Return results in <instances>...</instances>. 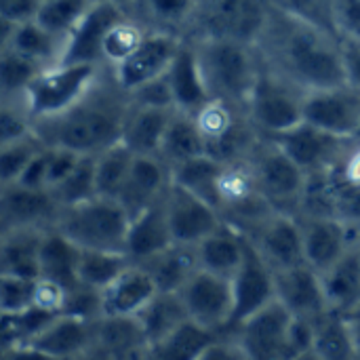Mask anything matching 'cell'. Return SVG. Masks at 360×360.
Returning <instances> with one entry per match:
<instances>
[{
  "label": "cell",
  "instance_id": "obj_1",
  "mask_svg": "<svg viewBox=\"0 0 360 360\" xmlns=\"http://www.w3.org/2000/svg\"><path fill=\"white\" fill-rule=\"evenodd\" d=\"M264 68L304 93L346 82L342 38L276 6L255 42Z\"/></svg>",
  "mask_w": 360,
  "mask_h": 360
},
{
  "label": "cell",
  "instance_id": "obj_2",
  "mask_svg": "<svg viewBox=\"0 0 360 360\" xmlns=\"http://www.w3.org/2000/svg\"><path fill=\"white\" fill-rule=\"evenodd\" d=\"M131 93H127L103 68L89 93L63 114L36 124L46 146H59L78 154L95 156L122 141Z\"/></svg>",
  "mask_w": 360,
  "mask_h": 360
},
{
  "label": "cell",
  "instance_id": "obj_3",
  "mask_svg": "<svg viewBox=\"0 0 360 360\" xmlns=\"http://www.w3.org/2000/svg\"><path fill=\"white\" fill-rule=\"evenodd\" d=\"M188 38L194 40L211 97L247 110L249 97L262 72V59L255 44L215 36Z\"/></svg>",
  "mask_w": 360,
  "mask_h": 360
},
{
  "label": "cell",
  "instance_id": "obj_4",
  "mask_svg": "<svg viewBox=\"0 0 360 360\" xmlns=\"http://www.w3.org/2000/svg\"><path fill=\"white\" fill-rule=\"evenodd\" d=\"M131 215L127 209L105 196H93L84 202L61 207L53 224L68 240L86 251L124 253Z\"/></svg>",
  "mask_w": 360,
  "mask_h": 360
},
{
  "label": "cell",
  "instance_id": "obj_5",
  "mask_svg": "<svg viewBox=\"0 0 360 360\" xmlns=\"http://www.w3.org/2000/svg\"><path fill=\"white\" fill-rule=\"evenodd\" d=\"M247 165L253 173L259 194L274 211L300 215L306 198L308 175L274 139L262 135L253 146Z\"/></svg>",
  "mask_w": 360,
  "mask_h": 360
},
{
  "label": "cell",
  "instance_id": "obj_6",
  "mask_svg": "<svg viewBox=\"0 0 360 360\" xmlns=\"http://www.w3.org/2000/svg\"><path fill=\"white\" fill-rule=\"evenodd\" d=\"M103 68L93 63H53L44 68L30 84L23 101L38 122L55 118L80 101L97 82Z\"/></svg>",
  "mask_w": 360,
  "mask_h": 360
},
{
  "label": "cell",
  "instance_id": "obj_7",
  "mask_svg": "<svg viewBox=\"0 0 360 360\" xmlns=\"http://www.w3.org/2000/svg\"><path fill=\"white\" fill-rule=\"evenodd\" d=\"M202 133L207 154L221 162L247 160L253 146L262 137L249 120L245 108L230 105L219 99H211L200 112L194 114Z\"/></svg>",
  "mask_w": 360,
  "mask_h": 360
},
{
  "label": "cell",
  "instance_id": "obj_8",
  "mask_svg": "<svg viewBox=\"0 0 360 360\" xmlns=\"http://www.w3.org/2000/svg\"><path fill=\"white\" fill-rule=\"evenodd\" d=\"M306 93L270 72L262 63L259 78L247 103V114L253 127L264 137H274L304 120Z\"/></svg>",
  "mask_w": 360,
  "mask_h": 360
},
{
  "label": "cell",
  "instance_id": "obj_9",
  "mask_svg": "<svg viewBox=\"0 0 360 360\" xmlns=\"http://www.w3.org/2000/svg\"><path fill=\"white\" fill-rule=\"evenodd\" d=\"M270 8V0H200L190 36H215L255 44Z\"/></svg>",
  "mask_w": 360,
  "mask_h": 360
},
{
  "label": "cell",
  "instance_id": "obj_10",
  "mask_svg": "<svg viewBox=\"0 0 360 360\" xmlns=\"http://www.w3.org/2000/svg\"><path fill=\"white\" fill-rule=\"evenodd\" d=\"M177 293L186 306L188 319L194 325L215 335L230 333L234 314V293L230 278L196 268V272Z\"/></svg>",
  "mask_w": 360,
  "mask_h": 360
},
{
  "label": "cell",
  "instance_id": "obj_11",
  "mask_svg": "<svg viewBox=\"0 0 360 360\" xmlns=\"http://www.w3.org/2000/svg\"><path fill=\"white\" fill-rule=\"evenodd\" d=\"M293 314L274 300L243 325H238L230 335L238 342L249 360H293L289 346Z\"/></svg>",
  "mask_w": 360,
  "mask_h": 360
},
{
  "label": "cell",
  "instance_id": "obj_12",
  "mask_svg": "<svg viewBox=\"0 0 360 360\" xmlns=\"http://www.w3.org/2000/svg\"><path fill=\"white\" fill-rule=\"evenodd\" d=\"M181 42L184 36L162 30H148L139 46L131 53V57H127L120 65L112 68L110 72L127 93H133L162 78L169 72Z\"/></svg>",
  "mask_w": 360,
  "mask_h": 360
},
{
  "label": "cell",
  "instance_id": "obj_13",
  "mask_svg": "<svg viewBox=\"0 0 360 360\" xmlns=\"http://www.w3.org/2000/svg\"><path fill=\"white\" fill-rule=\"evenodd\" d=\"M270 139H274L308 177L327 173L340 160L350 141L335 137L306 120Z\"/></svg>",
  "mask_w": 360,
  "mask_h": 360
},
{
  "label": "cell",
  "instance_id": "obj_14",
  "mask_svg": "<svg viewBox=\"0 0 360 360\" xmlns=\"http://www.w3.org/2000/svg\"><path fill=\"white\" fill-rule=\"evenodd\" d=\"M230 281L234 293V314L230 325V333H232L238 325H243L247 319H251L255 312H259L262 308H266L276 300L274 270L255 249L251 238L247 243L243 264Z\"/></svg>",
  "mask_w": 360,
  "mask_h": 360
},
{
  "label": "cell",
  "instance_id": "obj_15",
  "mask_svg": "<svg viewBox=\"0 0 360 360\" xmlns=\"http://www.w3.org/2000/svg\"><path fill=\"white\" fill-rule=\"evenodd\" d=\"M297 219L304 234L306 264H310L321 274L359 243V232L338 215L300 213Z\"/></svg>",
  "mask_w": 360,
  "mask_h": 360
},
{
  "label": "cell",
  "instance_id": "obj_16",
  "mask_svg": "<svg viewBox=\"0 0 360 360\" xmlns=\"http://www.w3.org/2000/svg\"><path fill=\"white\" fill-rule=\"evenodd\" d=\"M304 120L335 137L352 139L360 124V91L340 84L306 93Z\"/></svg>",
  "mask_w": 360,
  "mask_h": 360
},
{
  "label": "cell",
  "instance_id": "obj_17",
  "mask_svg": "<svg viewBox=\"0 0 360 360\" xmlns=\"http://www.w3.org/2000/svg\"><path fill=\"white\" fill-rule=\"evenodd\" d=\"M165 211L175 245L196 247L224 224L221 213L213 205L173 181L165 194Z\"/></svg>",
  "mask_w": 360,
  "mask_h": 360
},
{
  "label": "cell",
  "instance_id": "obj_18",
  "mask_svg": "<svg viewBox=\"0 0 360 360\" xmlns=\"http://www.w3.org/2000/svg\"><path fill=\"white\" fill-rule=\"evenodd\" d=\"M124 15H129V11L116 2H91L86 13L65 36L61 61L63 63H93V65L103 68L101 49H103L105 34Z\"/></svg>",
  "mask_w": 360,
  "mask_h": 360
},
{
  "label": "cell",
  "instance_id": "obj_19",
  "mask_svg": "<svg viewBox=\"0 0 360 360\" xmlns=\"http://www.w3.org/2000/svg\"><path fill=\"white\" fill-rule=\"evenodd\" d=\"M249 238L274 272L306 264L304 234L297 215L274 211L249 234Z\"/></svg>",
  "mask_w": 360,
  "mask_h": 360
},
{
  "label": "cell",
  "instance_id": "obj_20",
  "mask_svg": "<svg viewBox=\"0 0 360 360\" xmlns=\"http://www.w3.org/2000/svg\"><path fill=\"white\" fill-rule=\"evenodd\" d=\"M59 205L51 190H36L23 184L0 186V228H53Z\"/></svg>",
  "mask_w": 360,
  "mask_h": 360
},
{
  "label": "cell",
  "instance_id": "obj_21",
  "mask_svg": "<svg viewBox=\"0 0 360 360\" xmlns=\"http://www.w3.org/2000/svg\"><path fill=\"white\" fill-rule=\"evenodd\" d=\"M274 283L276 300L293 316L319 319L329 310L321 272H316L310 264H300L295 268L274 272Z\"/></svg>",
  "mask_w": 360,
  "mask_h": 360
},
{
  "label": "cell",
  "instance_id": "obj_22",
  "mask_svg": "<svg viewBox=\"0 0 360 360\" xmlns=\"http://www.w3.org/2000/svg\"><path fill=\"white\" fill-rule=\"evenodd\" d=\"M167 84L171 91L173 108L184 114H196L200 112L213 97L207 89L198 53L192 38H184L169 72H167Z\"/></svg>",
  "mask_w": 360,
  "mask_h": 360
},
{
  "label": "cell",
  "instance_id": "obj_23",
  "mask_svg": "<svg viewBox=\"0 0 360 360\" xmlns=\"http://www.w3.org/2000/svg\"><path fill=\"white\" fill-rule=\"evenodd\" d=\"M158 293L152 274L141 264H129L103 291V319H135Z\"/></svg>",
  "mask_w": 360,
  "mask_h": 360
},
{
  "label": "cell",
  "instance_id": "obj_24",
  "mask_svg": "<svg viewBox=\"0 0 360 360\" xmlns=\"http://www.w3.org/2000/svg\"><path fill=\"white\" fill-rule=\"evenodd\" d=\"M171 186V169L158 156H135L131 173L118 196V202L133 217L154 202L162 200Z\"/></svg>",
  "mask_w": 360,
  "mask_h": 360
},
{
  "label": "cell",
  "instance_id": "obj_25",
  "mask_svg": "<svg viewBox=\"0 0 360 360\" xmlns=\"http://www.w3.org/2000/svg\"><path fill=\"white\" fill-rule=\"evenodd\" d=\"M171 245H175V240L165 211V198L131 217L124 253L133 264H146Z\"/></svg>",
  "mask_w": 360,
  "mask_h": 360
},
{
  "label": "cell",
  "instance_id": "obj_26",
  "mask_svg": "<svg viewBox=\"0 0 360 360\" xmlns=\"http://www.w3.org/2000/svg\"><path fill=\"white\" fill-rule=\"evenodd\" d=\"M97 342V323L84 321L72 314H59L30 346L49 354L55 360H68Z\"/></svg>",
  "mask_w": 360,
  "mask_h": 360
},
{
  "label": "cell",
  "instance_id": "obj_27",
  "mask_svg": "<svg viewBox=\"0 0 360 360\" xmlns=\"http://www.w3.org/2000/svg\"><path fill=\"white\" fill-rule=\"evenodd\" d=\"M247 243H249V236L245 232L224 221L215 232H211L205 240H200L194 247L198 268L232 278L243 264Z\"/></svg>",
  "mask_w": 360,
  "mask_h": 360
},
{
  "label": "cell",
  "instance_id": "obj_28",
  "mask_svg": "<svg viewBox=\"0 0 360 360\" xmlns=\"http://www.w3.org/2000/svg\"><path fill=\"white\" fill-rule=\"evenodd\" d=\"M177 110L135 103L131 99V110L127 114L122 143L131 148L137 156H158L167 127Z\"/></svg>",
  "mask_w": 360,
  "mask_h": 360
},
{
  "label": "cell",
  "instance_id": "obj_29",
  "mask_svg": "<svg viewBox=\"0 0 360 360\" xmlns=\"http://www.w3.org/2000/svg\"><path fill=\"white\" fill-rule=\"evenodd\" d=\"M0 36H2L0 49H11L44 68L59 63L65 46V38L53 34L36 19L19 25L0 23Z\"/></svg>",
  "mask_w": 360,
  "mask_h": 360
},
{
  "label": "cell",
  "instance_id": "obj_30",
  "mask_svg": "<svg viewBox=\"0 0 360 360\" xmlns=\"http://www.w3.org/2000/svg\"><path fill=\"white\" fill-rule=\"evenodd\" d=\"M49 230V228H46ZM44 228H13L0 232V274L40 278V247Z\"/></svg>",
  "mask_w": 360,
  "mask_h": 360
},
{
  "label": "cell",
  "instance_id": "obj_31",
  "mask_svg": "<svg viewBox=\"0 0 360 360\" xmlns=\"http://www.w3.org/2000/svg\"><path fill=\"white\" fill-rule=\"evenodd\" d=\"M321 278L331 312L344 314L360 304V238L346 255L321 274Z\"/></svg>",
  "mask_w": 360,
  "mask_h": 360
},
{
  "label": "cell",
  "instance_id": "obj_32",
  "mask_svg": "<svg viewBox=\"0 0 360 360\" xmlns=\"http://www.w3.org/2000/svg\"><path fill=\"white\" fill-rule=\"evenodd\" d=\"M80 249L68 240L59 230L49 228L40 247V278H46L65 291L76 289L78 283Z\"/></svg>",
  "mask_w": 360,
  "mask_h": 360
},
{
  "label": "cell",
  "instance_id": "obj_33",
  "mask_svg": "<svg viewBox=\"0 0 360 360\" xmlns=\"http://www.w3.org/2000/svg\"><path fill=\"white\" fill-rule=\"evenodd\" d=\"M146 342L150 348L160 344L165 338L175 333L184 323H188L186 306L179 297V293H165L158 291L154 300L135 316Z\"/></svg>",
  "mask_w": 360,
  "mask_h": 360
},
{
  "label": "cell",
  "instance_id": "obj_34",
  "mask_svg": "<svg viewBox=\"0 0 360 360\" xmlns=\"http://www.w3.org/2000/svg\"><path fill=\"white\" fill-rule=\"evenodd\" d=\"M202 154H207V146H205L196 118L192 114L175 112L162 137L158 158L169 169H175Z\"/></svg>",
  "mask_w": 360,
  "mask_h": 360
},
{
  "label": "cell",
  "instance_id": "obj_35",
  "mask_svg": "<svg viewBox=\"0 0 360 360\" xmlns=\"http://www.w3.org/2000/svg\"><path fill=\"white\" fill-rule=\"evenodd\" d=\"M200 0H133L148 30H162L177 36H190Z\"/></svg>",
  "mask_w": 360,
  "mask_h": 360
},
{
  "label": "cell",
  "instance_id": "obj_36",
  "mask_svg": "<svg viewBox=\"0 0 360 360\" xmlns=\"http://www.w3.org/2000/svg\"><path fill=\"white\" fill-rule=\"evenodd\" d=\"M224 169H226V162L209 154H202L171 169V181L196 194L198 198L207 200L219 211V186H221Z\"/></svg>",
  "mask_w": 360,
  "mask_h": 360
},
{
  "label": "cell",
  "instance_id": "obj_37",
  "mask_svg": "<svg viewBox=\"0 0 360 360\" xmlns=\"http://www.w3.org/2000/svg\"><path fill=\"white\" fill-rule=\"evenodd\" d=\"M141 266L152 274L158 291L177 293L186 285V281L196 272L198 262H196L194 247L171 245L167 251H162L160 255L148 259Z\"/></svg>",
  "mask_w": 360,
  "mask_h": 360
},
{
  "label": "cell",
  "instance_id": "obj_38",
  "mask_svg": "<svg viewBox=\"0 0 360 360\" xmlns=\"http://www.w3.org/2000/svg\"><path fill=\"white\" fill-rule=\"evenodd\" d=\"M135 152L127 148L122 141L95 154V179H97V196L118 200L124 181L135 162Z\"/></svg>",
  "mask_w": 360,
  "mask_h": 360
},
{
  "label": "cell",
  "instance_id": "obj_39",
  "mask_svg": "<svg viewBox=\"0 0 360 360\" xmlns=\"http://www.w3.org/2000/svg\"><path fill=\"white\" fill-rule=\"evenodd\" d=\"M314 352L327 360H356V346L340 312L327 310L314 321Z\"/></svg>",
  "mask_w": 360,
  "mask_h": 360
},
{
  "label": "cell",
  "instance_id": "obj_40",
  "mask_svg": "<svg viewBox=\"0 0 360 360\" xmlns=\"http://www.w3.org/2000/svg\"><path fill=\"white\" fill-rule=\"evenodd\" d=\"M217 338L221 335H215L188 321L175 333H171L160 344L150 348L148 360H196L200 352Z\"/></svg>",
  "mask_w": 360,
  "mask_h": 360
},
{
  "label": "cell",
  "instance_id": "obj_41",
  "mask_svg": "<svg viewBox=\"0 0 360 360\" xmlns=\"http://www.w3.org/2000/svg\"><path fill=\"white\" fill-rule=\"evenodd\" d=\"M42 70L44 65L11 49H0V99H23Z\"/></svg>",
  "mask_w": 360,
  "mask_h": 360
},
{
  "label": "cell",
  "instance_id": "obj_42",
  "mask_svg": "<svg viewBox=\"0 0 360 360\" xmlns=\"http://www.w3.org/2000/svg\"><path fill=\"white\" fill-rule=\"evenodd\" d=\"M129 264H131V259L127 255H122V253L80 249L78 283L84 285V287L103 291Z\"/></svg>",
  "mask_w": 360,
  "mask_h": 360
},
{
  "label": "cell",
  "instance_id": "obj_43",
  "mask_svg": "<svg viewBox=\"0 0 360 360\" xmlns=\"http://www.w3.org/2000/svg\"><path fill=\"white\" fill-rule=\"evenodd\" d=\"M148 34V27L131 17L124 15L118 23L112 25V30L105 34L103 40V49H101V61L103 68L112 70L116 65H120L127 57H131V53L139 46V42L143 40V36Z\"/></svg>",
  "mask_w": 360,
  "mask_h": 360
},
{
  "label": "cell",
  "instance_id": "obj_44",
  "mask_svg": "<svg viewBox=\"0 0 360 360\" xmlns=\"http://www.w3.org/2000/svg\"><path fill=\"white\" fill-rule=\"evenodd\" d=\"M59 314L44 310L40 306H32L23 312L0 314L2 319V346L30 344L36 335H40Z\"/></svg>",
  "mask_w": 360,
  "mask_h": 360
},
{
  "label": "cell",
  "instance_id": "obj_45",
  "mask_svg": "<svg viewBox=\"0 0 360 360\" xmlns=\"http://www.w3.org/2000/svg\"><path fill=\"white\" fill-rule=\"evenodd\" d=\"M59 207H70L84 202L97 196V179H95V156H82L74 171L51 190Z\"/></svg>",
  "mask_w": 360,
  "mask_h": 360
},
{
  "label": "cell",
  "instance_id": "obj_46",
  "mask_svg": "<svg viewBox=\"0 0 360 360\" xmlns=\"http://www.w3.org/2000/svg\"><path fill=\"white\" fill-rule=\"evenodd\" d=\"M46 143L38 133L0 146V186L15 184Z\"/></svg>",
  "mask_w": 360,
  "mask_h": 360
},
{
  "label": "cell",
  "instance_id": "obj_47",
  "mask_svg": "<svg viewBox=\"0 0 360 360\" xmlns=\"http://www.w3.org/2000/svg\"><path fill=\"white\" fill-rule=\"evenodd\" d=\"M93 0H42L36 21L53 34L65 38L80 21Z\"/></svg>",
  "mask_w": 360,
  "mask_h": 360
},
{
  "label": "cell",
  "instance_id": "obj_48",
  "mask_svg": "<svg viewBox=\"0 0 360 360\" xmlns=\"http://www.w3.org/2000/svg\"><path fill=\"white\" fill-rule=\"evenodd\" d=\"M38 278L0 274V314H15L36 306Z\"/></svg>",
  "mask_w": 360,
  "mask_h": 360
},
{
  "label": "cell",
  "instance_id": "obj_49",
  "mask_svg": "<svg viewBox=\"0 0 360 360\" xmlns=\"http://www.w3.org/2000/svg\"><path fill=\"white\" fill-rule=\"evenodd\" d=\"M36 133V120L32 118L23 99H0V146L23 139Z\"/></svg>",
  "mask_w": 360,
  "mask_h": 360
},
{
  "label": "cell",
  "instance_id": "obj_50",
  "mask_svg": "<svg viewBox=\"0 0 360 360\" xmlns=\"http://www.w3.org/2000/svg\"><path fill=\"white\" fill-rule=\"evenodd\" d=\"M272 6L287 11L295 17H302L314 25H321L323 30L338 34L335 25V2L338 0H270Z\"/></svg>",
  "mask_w": 360,
  "mask_h": 360
},
{
  "label": "cell",
  "instance_id": "obj_51",
  "mask_svg": "<svg viewBox=\"0 0 360 360\" xmlns=\"http://www.w3.org/2000/svg\"><path fill=\"white\" fill-rule=\"evenodd\" d=\"M82 156H86V154H78V152L68 150V148L51 146V156H49V190L59 186L74 171V167L80 162Z\"/></svg>",
  "mask_w": 360,
  "mask_h": 360
},
{
  "label": "cell",
  "instance_id": "obj_52",
  "mask_svg": "<svg viewBox=\"0 0 360 360\" xmlns=\"http://www.w3.org/2000/svg\"><path fill=\"white\" fill-rule=\"evenodd\" d=\"M335 25L340 38L360 40V0L335 2Z\"/></svg>",
  "mask_w": 360,
  "mask_h": 360
},
{
  "label": "cell",
  "instance_id": "obj_53",
  "mask_svg": "<svg viewBox=\"0 0 360 360\" xmlns=\"http://www.w3.org/2000/svg\"><path fill=\"white\" fill-rule=\"evenodd\" d=\"M42 0H0V23L19 25L38 17Z\"/></svg>",
  "mask_w": 360,
  "mask_h": 360
},
{
  "label": "cell",
  "instance_id": "obj_54",
  "mask_svg": "<svg viewBox=\"0 0 360 360\" xmlns=\"http://www.w3.org/2000/svg\"><path fill=\"white\" fill-rule=\"evenodd\" d=\"M49 156H51V146H44L36 154V158L30 162V167L23 171L19 181H15V184H23V186L36 188V190H49Z\"/></svg>",
  "mask_w": 360,
  "mask_h": 360
},
{
  "label": "cell",
  "instance_id": "obj_55",
  "mask_svg": "<svg viewBox=\"0 0 360 360\" xmlns=\"http://www.w3.org/2000/svg\"><path fill=\"white\" fill-rule=\"evenodd\" d=\"M196 360H249V356L232 335H221L213 340Z\"/></svg>",
  "mask_w": 360,
  "mask_h": 360
},
{
  "label": "cell",
  "instance_id": "obj_56",
  "mask_svg": "<svg viewBox=\"0 0 360 360\" xmlns=\"http://www.w3.org/2000/svg\"><path fill=\"white\" fill-rule=\"evenodd\" d=\"M342 55H344L346 82L360 91V40L342 38Z\"/></svg>",
  "mask_w": 360,
  "mask_h": 360
},
{
  "label": "cell",
  "instance_id": "obj_57",
  "mask_svg": "<svg viewBox=\"0 0 360 360\" xmlns=\"http://www.w3.org/2000/svg\"><path fill=\"white\" fill-rule=\"evenodd\" d=\"M0 360H55L49 354L40 352L38 348L30 344H15V346H2Z\"/></svg>",
  "mask_w": 360,
  "mask_h": 360
},
{
  "label": "cell",
  "instance_id": "obj_58",
  "mask_svg": "<svg viewBox=\"0 0 360 360\" xmlns=\"http://www.w3.org/2000/svg\"><path fill=\"white\" fill-rule=\"evenodd\" d=\"M342 316H344V321L348 325V331L352 335V342H354L356 350H360V304L350 308L348 312H344Z\"/></svg>",
  "mask_w": 360,
  "mask_h": 360
},
{
  "label": "cell",
  "instance_id": "obj_59",
  "mask_svg": "<svg viewBox=\"0 0 360 360\" xmlns=\"http://www.w3.org/2000/svg\"><path fill=\"white\" fill-rule=\"evenodd\" d=\"M68 360H116L114 359V354L108 350V348H103L99 342H95L93 346H89L84 352H80V354H76V356H72V359Z\"/></svg>",
  "mask_w": 360,
  "mask_h": 360
},
{
  "label": "cell",
  "instance_id": "obj_60",
  "mask_svg": "<svg viewBox=\"0 0 360 360\" xmlns=\"http://www.w3.org/2000/svg\"><path fill=\"white\" fill-rule=\"evenodd\" d=\"M295 360H327V359H323V356H321L319 352H314V350H308V352L300 354Z\"/></svg>",
  "mask_w": 360,
  "mask_h": 360
},
{
  "label": "cell",
  "instance_id": "obj_61",
  "mask_svg": "<svg viewBox=\"0 0 360 360\" xmlns=\"http://www.w3.org/2000/svg\"><path fill=\"white\" fill-rule=\"evenodd\" d=\"M93 2H116V4H120L124 8H129L133 4V0H93Z\"/></svg>",
  "mask_w": 360,
  "mask_h": 360
},
{
  "label": "cell",
  "instance_id": "obj_62",
  "mask_svg": "<svg viewBox=\"0 0 360 360\" xmlns=\"http://www.w3.org/2000/svg\"><path fill=\"white\" fill-rule=\"evenodd\" d=\"M352 141H354V143H359V146H360V124H359V129H356V133L352 135Z\"/></svg>",
  "mask_w": 360,
  "mask_h": 360
},
{
  "label": "cell",
  "instance_id": "obj_63",
  "mask_svg": "<svg viewBox=\"0 0 360 360\" xmlns=\"http://www.w3.org/2000/svg\"><path fill=\"white\" fill-rule=\"evenodd\" d=\"M356 360H360V350H359V352H356Z\"/></svg>",
  "mask_w": 360,
  "mask_h": 360
}]
</instances>
